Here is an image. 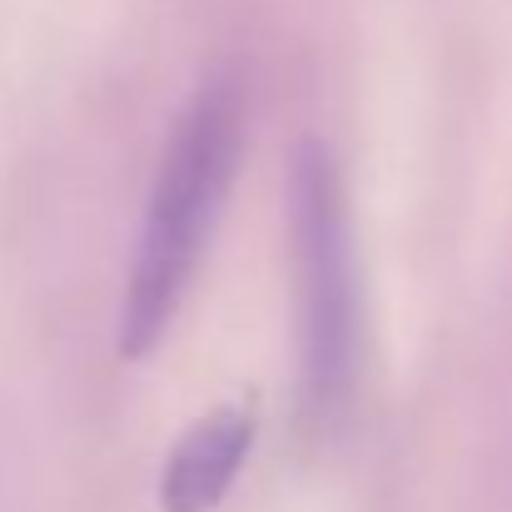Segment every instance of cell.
Returning a JSON list of instances; mask_svg holds the SVG:
<instances>
[{
  "label": "cell",
  "instance_id": "7a4b0ae2",
  "mask_svg": "<svg viewBox=\"0 0 512 512\" xmlns=\"http://www.w3.org/2000/svg\"><path fill=\"white\" fill-rule=\"evenodd\" d=\"M289 234L299 279V398L309 423L329 428L358 378V274L339 165L319 140L294 155Z\"/></svg>",
  "mask_w": 512,
  "mask_h": 512
},
{
  "label": "cell",
  "instance_id": "6da1fadb",
  "mask_svg": "<svg viewBox=\"0 0 512 512\" xmlns=\"http://www.w3.org/2000/svg\"><path fill=\"white\" fill-rule=\"evenodd\" d=\"M244 150V105L234 85H209L194 95L184 120L174 125V140L160 160L140 254L130 269L125 309H120V353L145 358L174 324L189 279L209 249V234L224 214L229 184Z\"/></svg>",
  "mask_w": 512,
  "mask_h": 512
},
{
  "label": "cell",
  "instance_id": "3957f363",
  "mask_svg": "<svg viewBox=\"0 0 512 512\" xmlns=\"http://www.w3.org/2000/svg\"><path fill=\"white\" fill-rule=\"evenodd\" d=\"M254 448V408H214L174 443L165 478H160V508L165 512H209L234 488L244 458Z\"/></svg>",
  "mask_w": 512,
  "mask_h": 512
}]
</instances>
